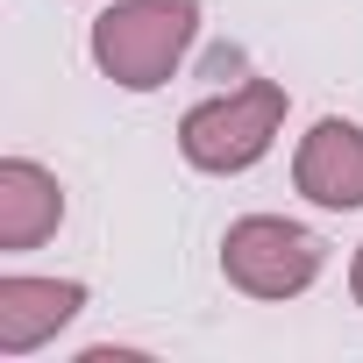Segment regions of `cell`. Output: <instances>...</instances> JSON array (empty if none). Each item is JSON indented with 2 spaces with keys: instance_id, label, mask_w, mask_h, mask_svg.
<instances>
[{
  "instance_id": "obj_1",
  "label": "cell",
  "mask_w": 363,
  "mask_h": 363,
  "mask_svg": "<svg viewBox=\"0 0 363 363\" xmlns=\"http://www.w3.org/2000/svg\"><path fill=\"white\" fill-rule=\"evenodd\" d=\"M193 36H200L193 0H114L107 15H93V65L128 93H157L193 50Z\"/></svg>"
},
{
  "instance_id": "obj_2",
  "label": "cell",
  "mask_w": 363,
  "mask_h": 363,
  "mask_svg": "<svg viewBox=\"0 0 363 363\" xmlns=\"http://www.w3.org/2000/svg\"><path fill=\"white\" fill-rule=\"evenodd\" d=\"M278 121H285V86L250 79V86H235L221 100H200L178 121V150H186L193 171H250L271 150Z\"/></svg>"
},
{
  "instance_id": "obj_3",
  "label": "cell",
  "mask_w": 363,
  "mask_h": 363,
  "mask_svg": "<svg viewBox=\"0 0 363 363\" xmlns=\"http://www.w3.org/2000/svg\"><path fill=\"white\" fill-rule=\"evenodd\" d=\"M320 235L299 228V221H278V214H250L221 235V271L228 285H242L250 299H292L320 278Z\"/></svg>"
},
{
  "instance_id": "obj_4",
  "label": "cell",
  "mask_w": 363,
  "mask_h": 363,
  "mask_svg": "<svg viewBox=\"0 0 363 363\" xmlns=\"http://www.w3.org/2000/svg\"><path fill=\"white\" fill-rule=\"evenodd\" d=\"M292 186L313 207H363V128L356 121H313L299 157H292Z\"/></svg>"
},
{
  "instance_id": "obj_5",
  "label": "cell",
  "mask_w": 363,
  "mask_h": 363,
  "mask_svg": "<svg viewBox=\"0 0 363 363\" xmlns=\"http://www.w3.org/2000/svg\"><path fill=\"white\" fill-rule=\"evenodd\" d=\"M79 306H86V285L72 278H0V356L43 349Z\"/></svg>"
},
{
  "instance_id": "obj_6",
  "label": "cell",
  "mask_w": 363,
  "mask_h": 363,
  "mask_svg": "<svg viewBox=\"0 0 363 363\" xmlns=\"http://www.w3.org/2000/svg\"><path fill=\"white\" fill-rule=\"evenodd\" d=\"M65 221V186L29 164V157H8L0 164V250H36L43 235H57Z\"/></svg>"
},
{
  "instance_id": "obj_7",
  "label": "cell",
  "mask_w": 363,
  "mask_h": 363,
  "mask_svg": "<svg viewBox=\"0 0 363 363\" xmlns=\"http://www.w3.org/2000/svg\"><path fill=\"white\" fill-rule=\"evenodd\" d=\"M349 292H356V306H363V250H356V264H349Z\"/></svg>"
}]
</instances>
